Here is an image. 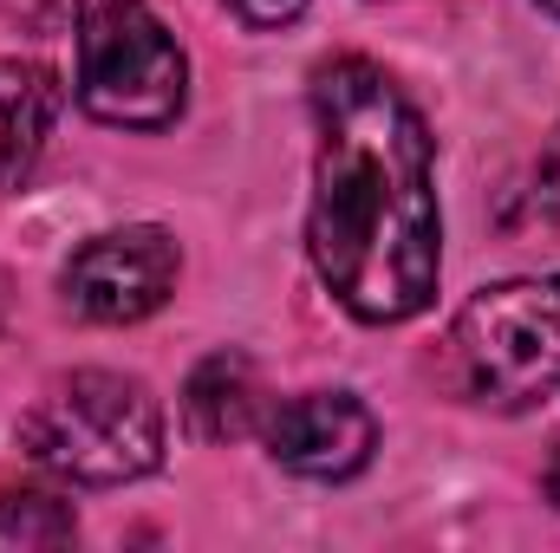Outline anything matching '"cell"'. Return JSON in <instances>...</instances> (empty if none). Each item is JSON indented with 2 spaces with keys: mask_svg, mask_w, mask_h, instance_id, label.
<instances>
[{
  "mask_svg": "<svg viewBox=\"0 0 560 553\" xmlns=\"http://www.w3.org/2000/svg\"><path fill=\"white\" fill-rule=\"evenodd\" d=\"M20 443L59 482L118 489L163 462V404L143 378L85 365L33 398V411L20 416Z\"/></svg>",
  "mask_w": 560,
  "mask_h": 553,
  "instance_id": "cell-2",
  "label": "cell"
},
{
  "mask_svg": "<svg viewBox=\"0 0 560 553\" xmlns=\"http://www.w3.org/2000/svg\"><path fill=\"white\" fill-rule=\"evenodd\" d=\"M268 411H275L268 378H261V365H255L248 352H235V345L209 352V358L189 372V385H183V423H189L196 443H248V436H261Z\"/></svg>",
  "mask_w": 560,
  "mask_h": 553,
  "instance_id": "cell-7",
  "label": "cell"
},
{
  "mask_svg": "<svg viewBox=\"0 0 560 553\" xmlns=\"http://www.w3.org/2000/svg\"><path fill=\"white\" fill-rule=\"evenodd\" d=\"M541 7H548V13H555V20H560V0H541Z\"/></svg>",
  "mask_w": 560,
  "mask_h": 553,
  "instance_id": "cell-13",
  "label": "cell"
},
{
  "mask_svg": "<svg viewBox=\"0 0 560 553\" xmlns=\"http://www.w3.org/2000/svg\"><path fill=\"white\" fill-rule=\"evenodd\" d=\"M79 105L118 131H163L189 105V59L150 0H79Z\"/></svg>",
  "mask_w": 560,
  "mask_h": 553,
  "instance_id": "cell-4",
  "label": "cell"
},
{
  "mask_svg": "<svg viewBox=\"0 0 560 553\" xmlns=\"http://www.w3.org/2000/svg\"><path fill=\"white\" fill-rule=\"evenodd\" d=\"M261 436H268V456L280 469H293L306 482H346L372 462L378 416L352 391H300V398H280L268 411Z\"/></svg>",
  "mask_w": 560,
  "mask_h": 553,
  "instance_id": "cell-6",
  "label": "cell"
},
{
  "mask_svg": "<svg viewBox=\"0 0 560 553\" xmlns=\"http://www.w3.org/2000/svg\"><path fill=\"white\" fill-rule=\"evenodd\" d=\"M528 209H535V215H560V125L548 131L535 169H528Z\"/></svg>",
  "mask_w": 560,
  "mask_h": 553,
  "instance_id": "cell-10",
  "label": "cell"
},
{
  "mask_svg": "<svg viewBox=\"0 0 560 553\" xmlns=\"http://www.w3.org/2000/svg\"><path fill=\"white\" fill-rule=\"evenodd\" d=\"M306 255L326 293L365 326H405L436 299L443 222L430 131L372 59L313 72V202Z\"/></svg>",
  "mask_w": 560,
  "mask_h": 553,
  "instance_id": "cell-1",
  "label": "cell"
},
{
  "mask_svg": "<svg viewBox=\"0 0 560 553\" xmlns=\"http://www.w3.org/2000/svg\"><path fill=\"white\" fill-rule=\"evenodd\" d=\"M242 26H255V33H275V26H287V20H300L306 13V0H222Z\"/></svg>",
  "mask_w": 560,
  "mask_h": 553,
  "instance_id": "cell-11",
  "label": "cell"
},
{
  "mask_svg": "<svg viewBox=\"0 0 560 553\" xmlns=\"http://www.w3.org/2000/svg\"><path fill=\"white\" fill-rule=\"evenodd\" d=\"M443 378L482 411H535L560 391V274L482 286L443 339Z\"/></svg>",
  "mask_w": 560,
  "mask_h": 553,
  "instance_id": "cell-3",
  "label": "cell"
},
{
  "mask_svg": "<svg viewBox=\"0 0 560 553\" xmlns=\"http://www.w3.org/2000/svg\"><path fill=\"white\" fill-rule=\"evenodd\" d=\"M79 534L72 502H59L52 489H0V541L20 548H59Z\"/></svg>",
  "mask_w": 560,
  "mask_h": 553,
  "instance_id": "cell-9",
  "label": "cell"
},
{
  "mask_svg": "<svg viewBox=\"0 0 560 553\" xmlns=\"http://www.w3.org/2000/svg\"><path fill=\"white\" fill-rule=\"evenodd\" d=\"M66 111V85L39 59H0V189L26 183Z\"/></svg>",
  "mask_w": 560,
  "mask_h": 553,
  "instance_id": "cell-8",
  "label": "cell"
},
{
  "mask_svg": "<svg viewBox=\"0 0 560 553\" xmlns=\"http://www.w3.org/2000/svg\"><path fill=\"white\" fill-rule=\"evenodd\" d=\"M176 274H183V255H176L170 228L131 222V228L92 235L66 261V280L59 286H66L72 313H85L98 326H131V319H150L176 293Z\"/></svg>",
  "mask_w": 560,
  "mask_h": 553,
  "instance_id": "cell-5",
  "label": "cell"
},
{
  "mask_svg": "<svg viewBox=\"0 0 560 553\" xmlns=\"http://www.w3.org/2000/svg\"><path fill=\"white\" fill-rule=\"evenodd\" d=\"M548 502L560 508V449H555V462H548Z\"/></svg>",
  "mask_w": 560,
  "mask_h": 553,
  "instance_id": "cell-12",
  "label": "cell"
}]
</instances>
